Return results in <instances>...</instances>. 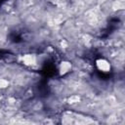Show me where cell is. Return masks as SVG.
<instances>
[{"mask_svg": "<svg viewBox=\"0 0 125 125\" xmlns=\"http://www.w3.org/2000/svg\"><path fill=\"white\" fill-rule=\"evenodd\" d=\"M96 66L102 72H109L111 70L110 62L107 60L104 59V58H100L96 61Z\"/></svg>", "mask_w": 125, "mask_h": 125, "instance_id": "cell-1", "label": "cell"}, {"mask_svg": "<svg viewBox=\"0 0 125 125\" xmlns=\"http://www.w3.org/2000/svg\"><path fill=\"white\" fill-rule=\"evenodd\" d=\"M71 62L68 61H62L59 65V73L61 76L67 74L71 70Z\"/></svg>", "mask_w": 125, "mask_h": 125, "instance_id": "cell-2", "label": "cell"}, {"mask_svg": "<svg viewBox=\"0 0 125 125\" xmlns=\"http://www.w3.org/2000/svg\"><path fill=\"white\" fill-rule=\"evenodd\" d=\"M22 62L25 65H32L36 62V57L32 54H25L22 57Z\"/></svg>", "mask_w": 125, "mask_h": 125, "instance_id": "cell-3", "label": "cell"}, {"mask_svg": "<svg viewBox=\"0 0 125 125\" xmlns=\"http://www.w3.org/2000/svg\"><path fill=\"white\" fill-rule=\"evenodd\" d=\"M79 102V96L78 95H72L68 98V103L69 104H77Z\"/></svg>", "mask_w": 125, "mask_h": 125, "instance_id": "cell-4", "label": "cell"}]
</instances>
